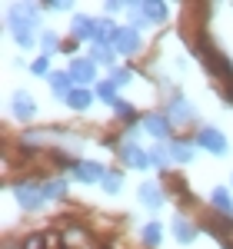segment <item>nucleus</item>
<instances>
[{
	"instance_id": "nucleus-12",
	"label": "nucleus",
	"mask_w": 233,
	"mask_h": 249,
	"mask_svg": "<svg viewBox=\"0 0 233 249\" xmlns=\"http://www.w3.org/2000/svg\"><path fill=\"white\" fill-rule=\"evenodd\" d=\"M170 230H174V236H176V243H180V246H190V243L196 239V226L190 223V219H187V216H180V213L174 216Z\"/></svg>"
},
{
	"instance_id": "nucleus-2",
	"label": "nucleus",
	"mask_w": 233,
	"mask_h": 249,
	"mask_svg": "<svg viewBox=\"0 0 233 249\" xmlns=\"http://www.w3.org/2000/svg\"><path fill=\"white\" fill-rule=\"evenodd\" d=\"M14 199L20 203V210H27V213H40V206L47 203V199H43V186H34V183H27V179L14 183Z\"/></svg>"
},
{
	"instance_id": "nucleus-23",
	"label": "nucleus",
	"mask_w": 233,
	"mask_h": 249,
	"mask_svg": "<svg viewBox=\"0 0 233 249\" xmlns=\"http://www.w3.org/2000/svg\"><path fill=\"white\" fill-rule=\"evenodd\" d=\"M40 47H43V57H50V53L60 50V37L54 30H43V34H40Z\"/></svg>"
},
{
	"instance_id": "nucleus-11",
	"label": "nucleus",
	"mask_w": 233,
	"mask_h": 249,
	"mask_svg": "<svg viewBox=\"0 0 233 249\" xmlns=\"http://www.w3.org/2000/svg\"><path fill=\"white\" fill-rule=\"evenodd\" d=\"M136 196H140V203L147 206V210H160L163 206V190H160V183H154V179H147V183H140V190H136Z\"/></svg>"
},
{
	"instance_id": "nucleus-4",
	"label": "nucleus",
	"mask_w": 233,
	"mask_h": 249,
	"mask_svg": "<svg viewBox=\"0 0 233 249\" xmlns=\"http://www.w3.org/2000/svg\"><path fill=\"white\" fill-rule=\"evenodd\" d=\"M196 146L207 150L210 156H227V150H230L223 130H216V126H200V130H196Z\"/></svg>"
},
{
	"instance_id": "nucleus-10",
	"label": "nucleus",
	"mask_w": 233,
	"mask_h": 249,
	"mask_svg": "<svg viewBox=\"0 0 233 249\" xmlns=\"http://www.w3.org/2000/svg\"><path fill=\"white\" fill-rule=\"evenodd\" d=\"M167 116H170V123H174V126H176V123L183 126V123H194V120H196V110L183 100V96H174V100H170V107H167Z\"/></svg>"
},
{
	"instance_id": "nucleus-16",
	"label": "nucleus",
	"mask_w": 233,
	"mask_h": 249,
	"mask_svg": "<svg viewBox=\"0 0 233 249\" xmlns=\"http://www.w3.org/2000/svg\"><path fill=\"white\" fill-rule=\"evenodd\" d=\"M140 10H143V17L150 20V23H163V20L170 17V7H167V3H160V0H143V3H140Z\"/></svg>"
},
{
	"instance_id": "nucleus-9",
	"label": "nucleus",
	"mask_w": 233,
	"mask_h": 249,
	"mask_svg": "<svg viewBox=\"0 0 233 249\" xmlns=\"http://www.w3.org/2000/svg\"><path fill=\"white\" fill-rule=\"evenodd\" d=\"M10 113L17 116L20 123L34 120V116H37V107H34V96L27 93V90H17V93L10 96Z\"/></svg>"
},
{
	"instance_id": "nucleus-19",
	"label": "nucleus",
	"mask_w": 233,
	"mask_h": 249,
	"mask_svg": "<svg viewBox=\"0 0 233 249\" xmlns=\"http://www.w3.org/2000/svg\"><path fill=\"white\" fill-rule=\"evenodd\" d=\"M63 196H67V179H47L43 183V199L47 203H57Z\"/></svg>"
},
{
	"instance_id": "nucleus-22",
	"label": "nucleus",
	"mask_w": 233,
	"mask_h": 249,
	"mask_svg": "<svg viewBox=\"0 0 233 249\" xmlns=\"http://www.w3.org/2000/svg\"><path fill=\"white\" fill-rule=\"evenodd\" d=\"M94 93H97L100 100H103V103H110V107H114L116 100H120V96H116V87L110 83V77H107V80H100L97 87H94Z\"/></svg>"
},
{
	"instance_id": "nucleus-15",
	"label": "nucleus",
	"mask_w": 233,
	"mask_h": 249,
	"mask_svg": "<svg viewBox=\"0 0 233 249\" xmlns=\"http://www.w3.org/2000/svg\"><path fill=\"white\" fill-rule=\"evenodd\" d=\"M167 150H170V160H174V163H190L196 143H190V140H170Z\"/></svg>"
},
{
	"instance_id": "nucleus-8",
	"label": "nucleus",
	"mask_w": 233,
	"mask_h": 249,
	"mask_svg": "<svg viewBox=\"0 0 233 249\" xmlns=\"http://www.w3.org/2000/svg\"><path fill=\"white\" fill-rule=\"evenodd\" d=\"M67 73L74 77L77 87H90L94 80H97V63L90 57H74L70 60V67H67Z\"/></svg>"
},
{
	"instance_id": "nucleus-1",
	"label": "nucleus",
	"mask_w": 233,
	"mask_h": 249,
	"mask_svg": "<svg viewBox=\"0 0 233 249\" xmlns=\"http://www.w3.org/2000/svg\"><path fill=\"white\" fill-rule=\"evenodd\" d=\"M37 10L40 7H34V3H10V10H7V30L14 34L20 50H30V47H34Z\"/></svg>"
},
{
	"instance_id": "nucleus-5",
	"label": "nucleus",
	"mask_w": 233,
	"mask_h": 249,
	"mask_svg": "<svg viewBox=\"0 0 233 249\" xmlns=\"http://www.w3.org/2000/svg\"><path fill=\"white\" fill-rule=\"evenodd\" d=\"M140 130L163 143V140H170V133H174V123H170L167 113H154V110H150V113H143V120H140Z\"/></svg>"
},
{
	"instance_id": "nucleus-3",
	"label": "nucleus",
	"mask_w": 233,
	"mask_h": 249,
	"mask_svg": "<svg viewBox=\"0 0 233 249\" xmlns=\"http://www.w3.org/2000/svg\"><path fill=\"white\" fill-rule=\"evenodd\" d=\"M110 47H114L120 57H136V53L143 50V40H140V34H136L134 27H127V23H123V27H116Z\"/></svg>"
},
{
	"instance_id": "nucleus-27",
	"label": "nucleus",
	"mask_w": 233,
	"mask_h": 249,
	"mask_svg": "<svg viewBox=\"0 0 233 249\" xmlns=\"http://www.w3.org/2000/svg\"><path fill=\"white\" fill-rule=\"evenodd\" d=\"M100 186H103V193L116 196V193H120V173H110V170H107V176H103V183H100Z\"/></svg>"
},
{
	"instance_id": "nucleus-26",
	"label": "nucleus",
	"mask_w": 233,
	"mask_h": 249,
	"mask_svg": "<svg viewBox=\"0 0 233 249\" xmlns=\"http://www.w3.org/2000/svg\"><path fill=\"white\" fill-rule=\"evenodd\" d=\"M150 163H154V166H167V163H170V150H167L163 143L154 146V150H150Z\"/></svg>"
},
{
	"instance_id": "nucleus-21",
	"label": "nucleus",
	"mask_w": 233,
	"mask_h": 249,
	"mask_svg": "<svg viewBox=\"0 0 233 249\" xmlns=\"http://www.w3.org/2000/svg\"><path fill=\"white\" fill-rule=\"evenodd\" d=\"M140 236H143L147 246H160V243H163V226H160V223H147V226L140 230Z\"/></svg>"
},
{
	"instance_id": "nucleus-24",
	"label": "nucleus",
	"mask_w": 233,
	"mask_h": 249,
	"mask_svg": "<svg viewBox=\"0 0 233 249\" xmlns=\"http://www.w3.org/2000/svg\"><path fill=\"white\" fill-rule=\"evenodd\" d=\"M30 73H34V77L50 80V73H54V70H50V57H43V53H40V57L30 63Z\"/></svg>"
},
{
	"instance_id": "nucleus-13",
	"label": "nucleus",
	"mask_w": 233,
	"mask_h": 249,
	"mask_svg": "<svg viewBox=\"0 0 233 249\" xmlns=\"http://www.w3.org/2000/svg\"><path fill=\"white\" fill-rule=\"evenodd\" d=\"M47 83H50V90H54V93H57L60 100H67V96H70L74 90H77V83H74V77H70L67 70H54Z\"/></svg>"
},
{
	"instance_id": "nucleus-18",
	"label": "nucleus",
	"mask_w": 233,
	"mask_h": 249,
	"mask_svg": "<svg viewBox=\"0 0 233 249\" xmlns=\"http://www.w3.org/2000/svg\"><path fill=\"white\" fill-rule=\"evenodd\" d=\"M94 90H87V87H77V90H74V93L67 96V107H70V110H87V107H90V103H94Z\"/></svg>"
},
{
	"instance_id": "nucleus-6",
	"label": "nucleus",
	"mask_w": 233,
	"mask_h": 249,
	"mask_svg": "<svg viewBox=\"0 0 233 249\" xmlns=\"http://www.w3.org/2000/svg\"><path fill=\"white\" fill-rule=\"evenodd\" d=\"M70 173H74V179L77 183H103V176H107V170H103V163H97V160H77V163H70Z\"/></svg>"
},
{
	"instance_id": "nucleus-31",
	"label": "nucleus",
	"mask_w": 233,
	"mask_h": 249,
	"mask_svg": "<svg viewBox=\"0 0 233 249\" xmlns=\"http://www.w3.org/2000/svg\"><path fill=\"white\" fill-rule=\"evenodd\" d=\"M230 183H233V176H230Z\"/></svg>"
},
{
	"instance_id": "nucleus-17",
	"label": "nucleus",
	"mask_w": 233,
	"mask_h": 249,
	"mask_svg": "<svg viewBox=\"0 0 233 249\" xmlns=\"http://www.w3.org/2000/svg\"><path fill=\"white\" fill-rule=\"evenodd\" d=\"M210 203L216 206V213H223V216L233 219V199H230V190H227V186H216V190L210 193Z\"/></svg>"
},
{
	"instance_id": "nucleus-30",
	"label": "nucleus",
	"mask_w": 233,
	"mask_h": 249,
	"mask_svg": "<svg viewBox=\"0 0 233 249\" xmlns=\"http://www.w3.org/2000/svg\"><path fill=\"white\" fill-rule=\"evenodd\" d=\"M40 246H43V239H40V236H37V239H30V243H27V249H40Z\"/></svg>"
},
{
	"instance_id": "nucleus-14",
	"label": "nucleus",
	"mask_w": 233,
	"mask_h": 249,
	"mask_svg": "<svg viewBox=\"0 0 233 249\" xmlns=\"http://www.w3.org/2000/svg\"><path fill=\"white\" fill-rule=\"evenodd\" d=\"M94 34H97V20L94 17H74L70 20V37L74 40H90L94 43Z\"/></svg>"
},
{
	"instance_id": "nucleus-28",
	"label": "nucleus",
	"mask_w": 233,
	"mask_h": 249,
	"mask_svg": "<svg viewBox=\"0 0 233 249\" xmlns=\"http://www.w3.org/2000/svg\"><path fill=\"white\" fill-rule=\"evenodd\" d=\"M114 113L123 116V120H134V107H130L127 100H116V103H114Z\"/></svg>"
},
{
	"instance_id": "nucleus-20",
	"label": "nucleus",
	"mask_w": 233,
	"mask_h": 249,
	"mask_svg": "<svg viewBox=\"0 0 233 249\" xmlns=\"http://www.w3.org/2000/svg\"><path fill=\"white\" fill-rule=\"evenodd\" d=\"M116 57H120V53H116L110 43H107V47H94V53H90V60H94V63H100V67H114Z\"/></svg>"
},
{
	"instance_id": "nucleus-25",
	"label": "nucleus",
	"mask_w": 233,
	"mask_h": 249,
	"mask_svg": "<svg viewBox=\"0 0 233 249\" xmlns=\"http://www.w3.org/2000/svg\"><path fill=\"white\" fill-rule=\"evenodd\" d=\"M130 80H134V70H123V67H116L114 73H110V83H114L116 90L120 87H130Z\"/></svg>"
},
{
	"instance_id": "nucleus-29",
	"label": "nucleus",
	"mask_w": 233,
	"mask_h": 249,
	"mask_svg": "<svg viewBox=\"0 0 233 249\" xmlns=\"http://www.w3.org/2000/svg\"><path fill=\"white\" fill-rule=\"evenodd\" d=\"M116 10H127V3H116V0H110V3H107V14H116Z\"/></svg>"
},
{
	"instance_id": "nucleus-7",
	"label": "nucleus",
	"mask_w": 233,
	"mask_h": 249,
	"mask_svg": "<svg viewBox=\"0 0 233 249\" xmlns=\"http://www.w3.org/2000/svg\"><path fill=\"white\" fill-rule=\"evenodd\" d=\"M120 163L130 166V170H150V166H154V163H150V153L140 150V143H134V140H123V146H120Z\"/></svg>"
}]
</instances>
